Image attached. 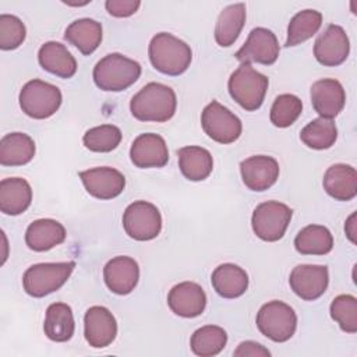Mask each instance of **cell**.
<instances>
[{"label":"cell","instance_id":"15","mask_svg":"<svg viewBox=\"0 0 357 357\" xmlns=\"http://www.w3.org/2000/svg\"><path fill=\"white\" fill-rule=\"evenodd\" d=\"M84 335L89 346L95 349L109 346L117 335V322L114 315L102 305L88 308L84 317Z\"/></svg>","mask_w":357,"mask_h":357},{"label":"cell","instance_id":"40","mask_svg":"<svg viewBox=\"0 0 357 357\" xmlns=\"http://www.w3.org/2000/svg\"><path fill=\"white\" fill-rule=\"evenodd\" d=\"M233 354L236 357H240V356H243V357H248V356L250 357H269L271 351L257 342L247 340V342H241L238 344V347L233 351Z\"/></svg>","mask_w":357,"mask_h":357},{"label":"cell","instance_id":"20","mask_svg":"<svg viewBox=\"0 0 357 357\" xmlns=\"http://www.w3.org/2000/svg\"><path fill=\"white\" fill-rule=\"evenodd\" d=\"M103 278L110 291L124 296L135 289L139 279V266L131 257H114L105 265Z\"/></svg>","mask_w":357,"mask_h":357},{"label":"cell","instance_id":"8","mask_svg":"<svg viewBox=\"0 0 357 357\" xmlns=\"http://www.w3.org/2000/svg\"><path fill=\"white\" fill-rule=\"evenodd\" d=\"M293 211L279 201H266L259 204L251 218L252 230L264 241L280 240L290 223Z\"/></svg>","mask_w":357,"mask_h":357},{"label":"cell","instance_id":"19","mask_svg":"<svg viewBox=\"0 0 357 357\" xmlns=\"http://www.w3.org/2000/svg\"><path fill=\"white\" fill-rule=\"evenodd\" d=\"M130 159L141 169L163 167L169 160V149L159 134L145 132L134 139L130 149Z\"/></svg>","mask_w":357,"mask_h":357},{"label":"cell","instance_id":"21","mask_svg":"<svg viewBox=\"0 0 357 357\" xmlns=\"http://www.w3.org/2000/svg\"><path fill=\"white\" fill-rule=\"evenodd\" d=\"M32 201V188L25 178L8 177L0 181V211L6 215L25 212Z\"/></svg>","mask_w":357,"mask_h":357},{"label":"cell","instance_id":"41","mask_svg":"<svg viewBox=\"0 0 357 357\" xmlns=\"http://www.w3.org/2000/svg\"><path fill=\"white\" fill-rule=\"evenodd\" d=\"M346 234L351 243H356V213H351L344 225Z\"/></svg>","mask_w":357,"mask_h":357},{"label":"cell","instance_id":"22","mask_svg":"<svg viewBox=\"0 0 357 357\" xmlns=\"http://www.w3.org/2000/svg\"><path fill=\"white\" fill-rule=\"evenodd\" d=\"M325 191L337 201H350L357 195V172L353 166L337 163L324 174Z\"/></svg>","mask_w":357,"mask_h":357},{"label":"cell","instance_id":"36","mask_svg":"<svg viewBox=\"0 0 357 357\" xmlns=\"http://www.w3.org/2000/svg\"><path fill=\"white\" fill-rule=\"evenodd\" d=\"M303 112L300 98L291 93L279 95L271 107V121L279 128L291 126Z\"/></svg>","mask_w":357,"mask_h":357},{"label":"cell","instance_id":"16","mask_svg":"<svg viewBox=\"0 0 357 357\" xmlns=\"http://www.w3.org/2000/svg\"><path fill=\"white\" fill-rule=\"evenodd\" d=\"M243 183L251 191H265L279 178V163L275 158L255 155L240 163Z\"/></svg>","mask_w":357,"mask_h":357},{"label":"cell","instance_id":"39","mask_svg":"<svg viewBox=\"0 0 357 357\" xmlns=\"http://www.w3.org/2000/svg\"><path fill=\"white\" fill-rule=\"evenodd\" d=\"M141 1L138 0H107L105 3V7L107 13L117 18L130 17L139 8Z\"/></svg>","mask_w":357,"mask_h":357},{"label":"cell","instance_id":"29","mask_svg":"<svg viewBox=\"0 0 357 357\" xmlns=\"http://www.w3.org/2000/svg\"><path fill=\"white\" fill-rule=\"evenodd\" d=\"M245 24V4L236 3L225 7L215 25V40L222 47L231 46Z\"/></svg>","mask_w":357,"mask_h":357},{"label":"cell","instance_id":"4","mask_svg":"<svg viewBox=\"0 0 357 357\" xmlns=\"http://www.w3.org/2000/svg\"><path fill=\"white\" fill-rule=\"evenodd\" d=\"M269 79L251 64L243 63L229 78L230 96L247 112H254L264 103Z\"/></svg>","mask_w":357,"mask_h":357},{"label":"cell","instance_id":"17","mask_svg":"<svg viewBox=\"0 0 357 357\" xmlns=\"http://www.w3.org/2000/svg\"><path fill=\"white\" fill-rule=\"evenodd\" d=\"M311 103L314 110L325 119L336 117L346 103L342 84L333 78H322L311 85Z\"/></svg>","mask_w":357,"mask_h":357},{"label":"cell","instance_id":"18","mask_svg":"<svg viewBox=\"0 0 357 357\" xmlns=\"http://www.w3.org/2000/svg\"><path fill=\"white\" fill-rule=\"evenodd\" d=\"M167 304L176 315L194 318L204 312L206 294L198 283L181 282L170 289L167 294Z\"/></svg>","mask_w":357,"mask_h":357},{"label":"cell","instance_id":"6","mask_svg":"<svg viewBox=\"0 0 357 357\" xmlns=\"http://www.w3.org/2000/svg\"><path fill=\"white\" fill-rule=\"evenodd\" d=\"M60 89L42 79L28 81L20 92V106L22 112L36 120L53 116L61 105Z\"/></svg>","mask_w":357,"mask_h":357},{"label":"cell","instance_id":"31","mask_svg":"<svg viewBox=\"0 0 357 357\" xmlns=\"http://www.w3.org/2000/svg\"><path fill=\"white\" fill-rule=\"evenodd\" d=\"M294 247L303 255H325L333 248V237L328 227L308 225L297 233Z\"/></svg>","mask_w":357,"mask_h":357},{"label":"cell","instance_id":"32","mask_svg":"<svg viewBox=\"0 0 357 357\" xmlns=\"http://www.w3.org/2000/svg\"><path fill=\"white\" fill-rule=\"evenodd\" d=\"M227 343V333L216 325H205L197 329L190 340L194 354L199 357H212L219 354Z\"/></svg>","mask_w":357,"mask_h":357},{"label":"cell","instance_id":"7","mask_svg":"<svg viewBox=\"0 0 357 357\" xmlns=\"http://www.w3.org/2000/svg\"><path fill=\"white\" fill-rule=\"evenodd\" d=\"M257 326L264 336L282 343L294 335L297 315L289 304L272 300L259 308L257 314Z\"/></svg>","mask_w":357,"mask_h":357},{"label":"cell","instance_id":"35","mask_svg":"<svg viewBox=\"0 0 357 357\" xmlns=\"http://www.w3.org/2000/svg\"><path fill=\"white\" fill-rule=\"evenodd\" d=\"M120 141L121 131L113 124L92 127L82 137L85 148L92 152H110L119 146Z\"/></svg>","mask_w":357,"mask_h":357},{"label":"cell","instance_id":"24","mask_svg":"<svg viewBox=\"0 0 357 357\" xmlns=\"http://www.w3.org/2000/svg\"><path fill=\"white\" fill-rule=\"evenodd\" d=\"M66 240L64 226L54 219L33 220L25 231V243L33 251H47Z\"/></svg>","mask_w":357,"mask_h":357},{"label":"cell","instance_id":"14","mask_svg":"<svg viewBox=\"0 0 357 357\" xmlns=\"http://www.w3.org/2000/svg\"><path fill=\"white\" fill-rule=\"evenodd\" d=\"M88 194L98 199H112L120 195L126 187V177L113 167L102 166L78 173Z\"/></svg>","mask_w":357,"mask_h":357},{"label":"cell","instance_id":"28","mask_svg":"<svg viewBox=\"0 0 357 357\" xmlns=\"http://www.w3.org/2000/svg\"><path fill=\"white\" fill-rule=\"evenodd\" d=\"M64 38L82 54L89 56L102 42V25L92 18H79L67 26Z\"/></svg>","mask_w":357,"mask_h":357},{"label":"cell","instance_id":"33","mask_svg":"<svg viewBox=\"0 0 357 357\" xmlns=\"http://www.w3.org/2000/svg\"><path fill=\"white\" fill-rule=\"evenodd\" d=\"M322 25V14L317 10L298 11L289 22L286 46H297L312 38Z\"/></svg>","mask_w":357,"mask_h":357},{"label":"cell","instance_id":"25","mask_svg":"<svg viewBox=\"0 0 357 357\" xmlns=\"http://www.w3.org/2000/svg\"><path fill=\"white\" fill-rule=\"evenodd\" d=\"M212 286L225 298H236L248 289L247 272L234 264H222L212 272Z\"/></svg>","mask_w":357,"mask_h":357},{"label":"cell","instance_id":"1","mask_svg":"<svg viewBox=\"0 0 357 357\" xmlns=\"http://www.w3.org/2000/svg\"><path fill=\"white\" fill-rule=\"evenodd\" d=\"M176 107L177 98L174 91L160 82L146 84L130 102L131 114L139 121H167L174 116Z\"/></svg>","mask_w":357,"mask_h":357},{"label":"cell","instance_id":"10","mask_svg":"<svg viewBox=\"0 0 357 357\" xmlns=\"http://www.w3.org/2000/svg\"><path fill=\"white\" fill-rule=\"evenodd\" d=\"M201 126L205 134L219 144L234 142L243 131L241 120L218 100H212L204 107Z\"/></svg>","mask_w":357,"mask_h":357},{"label":"cell","instance_id":"27","mask_svg":"<svg viewBox=\"0 0 357 357\" xmlns=\"http://www.w3.org/2000/svg\"><path fill=\"white\" fill-rule=\"evenodd\" d=\"M177 156L183 176L191 181H202L212 173V155L202 146H183L177 151Z\"/></svg>","mask_w":357,"mask_h":357},{"label":"cell","instance_id":"26","mask_svg":"<svg viewBox=\"0 0 357 357\" xmlns=\"http://www.w3.org/2000/svg\"><path fill=\"white\" fill-rule=\"evenodd\" d=\"M35 156V142L24 132H10L0 139V165L22 166Z\"/></svg>","mask_w":357,"mask_h":357},{"label":"cell","instance_id":"2","mask_svg":"<svg viewBox=\"0 0 357 357\" xmlns=\"http://www.w3.org/2000/svg\"><path fill=\"white\" fill-rule=\"evenodd\" d=\"M148 54L152 66L166 75L183 74L192 60L190 46L169 32L156 33L151 39Z\"/></svg>","mask_w":357,"mask_h":357},{"label":"cell","instance_id":"23","mask_svg":"<svg viewBox=\"0 0 357 357\" xmlns=\"http://www.w3.org/2000/svg\"><path fill=\"white\" fill-rule=\"evenodd\" d=\"M38 60L43 70L60 78H71L77 71L74 56L60 42L43 43L38 52Z\"/></svg>","mask_w":357,"mask_h":357},{"label":"cell","instance_id":"30","mask_svg":"<svg viewBox=\"0 0 357 357\" xmlns=\"http://www.w3.org/2000/svg\"><path fill=\"white\" fill-rule=\"evenodd\" d=\"M75 322L73 310L66 303H53L46 310L43 331L53 342H67L73 337Z\"/></svg>","mask_w":357,"mask_h":357},{"label":"cell","instance_id":"38","mask_svg":"<svg viewBox=\"0 0 357 357\" xmlns=\"http://www.w3.org/2000/svg\"><path fill=\"white\" fill-rule=\"evenodd\" d=\"M26 36L24 22L11 14L0 15V49L13 50L22 45Z\"/></svg>","mask_w":357,"mask_h":357},{"label":"cell","instance_id":"11","mask_svg":"<svg viewBox=\"0 0 357 357\" xmlns=\"http://www.w3.org/2000/svg\"><path fill=\"white\" fill-rule=\"evenodd\" d=\"M279 43L275 33L266 28H254L245 43L236 52V59L243 63H259L264 66L273 64L279 57Z\"/></svg>","mask_w":357,"mask_h":357},{"label":"cell","instance_id":"12","mask_svg":"<svg viewBox=\"0 0 357 357\" xmlns=\"http://www.w3.org/2000/svg\"><path fill=\"white\" fill-rule=\"evenodd\" d=\"M350 52L349 36L339 25L331 24L317 38L314 45V56L317 61L326 67L342 64Z\"/></svg>","mask_w":357,"mask_h":357},{"label":"cell","instance_id":"3","mask_svg":"<svg viewBox=\"0 0 357 357\" xmlns=\"http://www.w3.org/2000/svg\"><path fill=\"white\" fill-rule=\"evenodd\" d=\"M92 75L99 89L120 92L139 78L141 66L138 61L120 53H110L96 63Z\"/></svg>","mask_w":357,"mask_h":357},{"label":"cell","instance_id":"5","mask_svg":"<svg viewBox=\"0 0 357 357\" xmlns=\"http://www.w3.org/2000/svg\"><path fill=\"white\" fill-rule=\"evenodd\" d=\"M74 268V261L35 264L22 276L24 290L32 297H45L59 290L68 280Z\"/></svg>","mask_w":357,"mask_h":357},{"label":"cell","instance_id":"34","mask_svg":"<svg viewBox=\"0 0 357 357\" xmlns=\"http://www.w3.org/2000/svg\"><path fill=\"white\" fill-rule=\"evenodd\" d=\"M336 124L325 117H318L310 121L300 132V139L312 149H328L336 142Z\"/></svg>","mask_w":357,"mask_h":357},{"label":"cell","instance_id":"37","mask_svg":"<svg viewBox=\"0 0 357 357\" xmlns=\"http://www.w3.org/2000/svg\"><path fill=\"white\" fill-rule=\"evenodd\" d=\"M331 317L342 331L347 333L357 332V298L351 294H340L331 304Z\"/></svg>","mask_w":357,"mask_h":357},{"label":"cell","instance_id":"9","mask_svg":"<svg viewBox=\"0 0 357 357\" xmlns=\"http://www.w3.org/2000/svg\"><path fill=\"white\" fill-rule=\"evenodd\" d=\"M123 227L126 233L138 241L155 238L162 230V216L159 209L146 201H134L123 213Z\"/></svg>","mask_w":357,"mask_h":357},{"label":"cell","instance_id":"13","mask_svg":"<svg viewBox=\"0 0 357 357\" xmlns=\"http://www.w3.org/2000/svg\"><path fill=\"white\" fill-rule=\"evenodd\" d=\"M289 283L300 298L314 301L319 298L328 287V268L325 265H297L290 273Z\"/></svg>","mask_w":357,"mask_h":357}]
</instances>
